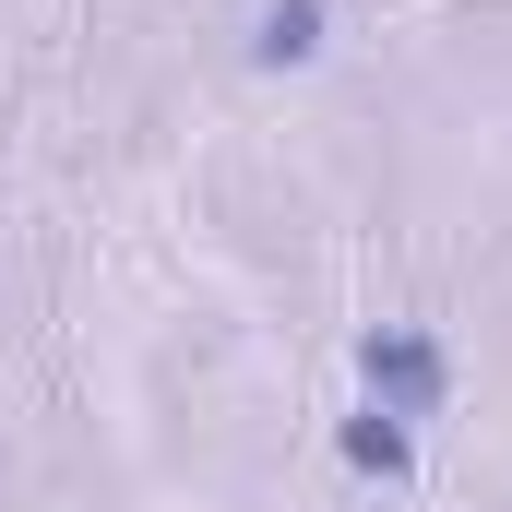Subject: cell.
Masks as SVG:
<instances>
[{
    "instance_id": "cell-3",
    "label": "cell",
    "mask_w": 512,
    "mask_h": 512,
    "mask_svg": "<svg viewBox=\"0 0 512 512\" xmlns=\"http://www.w3.org/2000/svg\"><path fill=\"white\" fill-rule=\"evenodd\" d=\"M346 453H358L370 477H405V417H382V405H370V417L346 429Z\"/></svg>"
},
{
    "instance_id": "cell-2",
    "label": "cell",
    "mask_w": 512,
    "mask_h": 512,
    "mask_svg": "<svg viewBox=\"0 0 512 512\" xmlns=\"http://www.w3.org/2000/svg\"><path fill=\"white\" fill-rule=\"evenodd\" d=\"M310 48H322V0H274V12H262V36H251L262 72H286V60H310Z\"/></svg>"
},
{
    "instance_id": "cell-1",
    "label": "cell",
    "mask_w": 512,
    "mask_h": 512,
    "mask_svg": "<svg viewBox=\"0 0 512 512\" xmlns=\"http://www.w3.org/2000/svg\"><path fill=\"white\" fill-rule=\"evenodd\" d=\"M370 393H382V417H429L441 405V346L429 334H370Z\"/></svg>"
}]
</instances>
